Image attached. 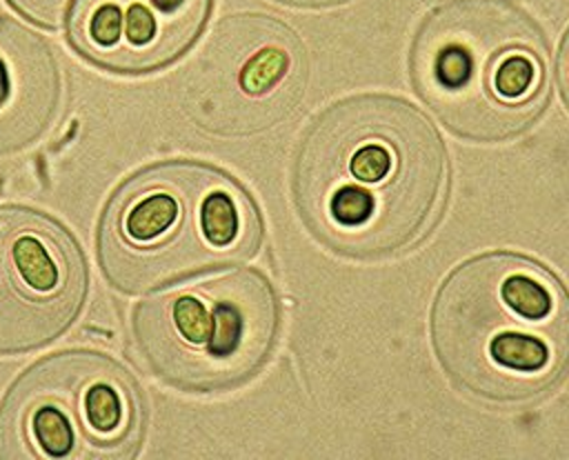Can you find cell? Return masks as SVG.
Instances as JSON below:
<instances>
[{
    "label": "cell",
    "instance_id": "cell-10",
    "mask_svg": "<svg viewBox=\"0 0 569 460\" xmlns=\"http://www.w3.org/2000/svg\"><path fill=\"white\" fill-rule=\"evenodd\" d=\"M60 89L58 60L47 40L0 16V156L42 138L58 111Z\"/></svg>",
    "mask_w": 569,
    "mask_h": 460
},
{
    "label": "cell",
    "instance_id": "cell-8",
    "mask_svg": "<svg viewBox=\"0 0 569 460\" xmlns=\"http://www.w3.org/2000/svg\"><path fill=\"white\" fill-rule=\"evenodd\" d=\"M87 262L73 236L31 207H0V356L47 347L78 318Z\"/></svg>",
    "mask_w": 569,
    "mask_h": 460
},
{
    "label": "cell",
    "instance_id": "cell-5",
    "mask_svg": "<svg viewBox=\"0 0 569 460\" xmlns=\"http://www.w3.org/2000/svg\"><path fill=\"white\" fill-rule=\"evenodd\" d=\"M133 340L144 367L187 393L244 384L269 360L280 302L269 278L238 267L151 296L133 309Z\"/></svg>",
    "mask_w": 569,
    "mask_h": 460
},
{
    "label": "cell",
    "instance_id": "cell-9",
    "mask_svg": "<svg viewBox=\"0 0 569 460\" xmlns=\"http://www.w3.org/2000/svg\"><path fill=\"white\" fill-rule=\"evenodd\" d=\"M209 13L211 0H76L69 42L111 73H151L196 42Z\"/></svg>",
    "mask_w": 569,
    "mask_h": 460
},
{
    "label": "cell",
    "instance_id": "cell-7",
    "mask_svg": "<svg viewBox=\"0 0 569 460\" xmlns=\"http://www.w3.org/2000/svg\"><path fill=\"white\" fill-rule=\"evenodd\" d=\"M307 80V51L291 27L264 13H236L213 29L193 60L184 109L207 133L253 136L296 111Z\"/></svg>",
    "mask_w": 569,
    "mask_h": 460
},
{
    "label": "cell",
    "instance_id": "cell-4",
    "mask_svg": "<svg viewBox=\"0 0 569 460\" xmlns=\"http://www.w3.org/2000/svg\"><path fill=\"white\" fill-rule=\"evenodd\" d=\"M411 84L456 136L505 142L549 102V44L511 0H447L418 24Z\"/></svg>",
    "mask_w": 569,
    "mask_h": 460
},
{
    "label": "cell",
    "instance_id": "cell-2",
    "mask_svg": "<svg viewBox=\"0 0 569 460\" xmlns=\"http://www.w3.org/2000/svg\"><path fill=\"white\" fill-rule=\"evenodd\" d=\"M431 344L458 389L498 404L536 400L569 369V291L531 256L478 253L442 280Z\"/></svg>",
    "mask_w": 569,
    "mask_h": 460
},
{
    "label": "cell",
    "instance_id": "cell-1",
    "mask_svg": "<svg viewBox=\"0 0 569 460\" xmlns=\"http://www.w3.org/2000/svg\"><path fill=\"white\" fill-rule=\"evenodd\" d=\"M291 193L302 224L329 251L387 258L440 222L449 156L433 122L409 100L358 93L325 107L305 129Z\"/></svg>",
    "mask_w": 569,
    "mask_h": 460
},
{
    "label": "cell",
    "instance_id": "cell-11",
    "mask_svg": "<svg viewBox=\"0 0 569 460\" xmlns=\"http://www.w3.org/2000/svg\"><path fill=\"white\" fill-rule=\"evenodd\" d=\"M18 13L40 27H58L71 0H7Z\"/></svg>",
    "mask_w": 569,
    "mask_h": 460
},
{
    "label": "cell",
    "instance_id": "cell-6",
    "mask_svg": "<svg viewBox=\"0 0 569 460\" xmlns=\"http://www.w3.org/2000/svg\"><path fill=\"white\" fill-rule=\"evenodd\" d=\"M142 438V391L124 364L100 351L38 360L0 404L2 460H131Z\"/></svg>",
    "mask_w": 569,
    "mask_h": 460
},
{
    "label": "cell",
    "instance_id": "cell-12",
    "mask_svg": "<svg viewBox=\"0 0 569 460\" xmlns=\"http://www.w3.org/2000/svg\"><path fill=\"white\" fill-rule=\"evenodd\" d=\"M556 78H558V87L562 93V100L569 109V29L562 36L560 42V51H558V62H556Z\"/></svg>",
    "mask_w": 569,
    "mask_h": 460
},
{
    "label": "cell",
    "instance_id": "cell-13",
    "mask_svg": "<svg viewBox=\"0 0 569 460\" xmlns=\"http://www.w3.org/2000/svg\"><path fill=\"white\" fill-rule=\"evenodd\" d=\"M287 7H298V9H327V7H338L351 0H273Z\"/></svg>",
    "mask_w": 569,
    "mask_h": 460
},
{
    "label": "cell",
    "instance_id": "cell-3",
    "mask_svg": "<svg viewBox=\"0 0 569 460\" xmlns=\"http://www.w3.org/2000/svg\"><path fill=\"white\" fill-rule=\"evenodd\" d=\"M262 216L227 171L200 160H167L131 173L98 224L107 282L129 296L253 258Z\"/></svg>",
    "mask_w": 569,
    "mask_h": 460
}]
</instances>
